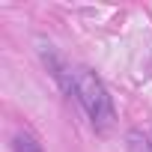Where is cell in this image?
<instances>
[{
  "label": "cell",
  "instance_id": "obj_1",
  "mask_svg": "<svg viewBox=\"0 0 152 152\" xmlns=\"http://www.w3.org/2000/svg\"><path fill=\"white\" fill-rule=\"evenodd\" d=\"M66 93L75 96V102L84 107V113H87V119L93 122L96 131L113 128V119H116L113 102H110V93H107V87L102 84V78L96 72H90L87 66H72Z\"/></svg>",
  "mask_w": 152,
  "mask_h": 152
},
{
  "label": "cell",
  "instance_id": "obj_2",
  "mask_svg": "<svg viewBox=\"0 0 152 152\" xmlns=\"http://www.w3.org/2000/svg\"><path fill=\"white\" fill-rule=\"evenodd\" d=\"M12 152H45V149H42L36 131L24 125V128H18L15 137H12Z\"/></svg>",
  "mask_w": 152,
  "mask_h": 152
},
{
  "label": "cell",
  "instance_id": "obj_3",
  "mask_svg": "<svg viewBox=\"0 0 152 152\" xmlns=\"http://www.w3.org/2000/svg\"><path fill=\"white\" fill-rule=\"evenodd\" d=\"M125 149L128 152H152V137L143 134V131H137V128H131L125 134Z\"/></svg>",
  "mask_w": 152,
  "mask_h": 152
}]
</instances>
